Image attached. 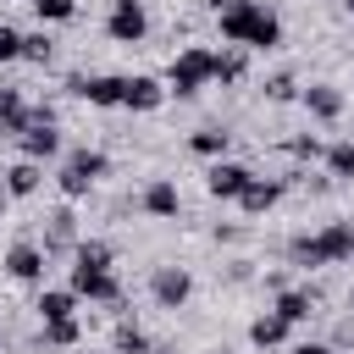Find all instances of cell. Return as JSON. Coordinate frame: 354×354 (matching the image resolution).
<instances>
[{"label": "cell", "mask_w": 354, "mask_h": 354, "mask_svg": "<svg viewBox=\"0 0 354 354\" xmlns=\"http://www.w3.org/2000/svg\"><path fill=\"white\" fill-rule=\"evenodd\" d=\"M288 354H332L326 343H299V348H288Z\"/></svg>", "instance_id": "33"}, {"label": "cell", "mask_w": 354, "mask_h": 354, "mask_svg": "<svg viewBox=\"0 0 354 354\" xmlns=\"http://www.w3.org/2000/svg\"><path fill=\"white\" fill-rule=\"evenodd\" d=\"M72 293L77 299H94V304H116L122 299V288H116L111 271H83V266H72Z\"/></svg>", "instance_id": "9"}, {"label": "cell", "mask_w": 354, "mask_h": 354, "mask_svg": "<svg viewBox=\"0 0 354 354\" xmlns=\"http://www.w3.org/2000/svg\"><path fill=\"white\" fill-rule=\"evenodd\" d=\"M66 88H72L77 100H88V105H105V111L122 105V77H83V72H77V77H66Z\"/></svg>", "instance_id": "10"}, {"label": "cell", "mask_w": 354, "mask_h": 354, "mask_svg": "<svg viewBox=\"0 0 354 354\" xmlns=\"http://www.w3.org/2000/svg\"><path fill=\"white\" fill-rule=\"evenodd\" d=\"M288 332H293V326H288L282 315H260V321L249 326V343H254V348H277V343H288Z\"/></svg>", "instance_id": "19"}, {"label": "cell", "mask_w": 354, "mask_h": 354, "mask_svg": "<svg viewBox=\"0 0 354 354\" xmlns=\"http://www.w3.org/2000/svg\"><path fill=\"white\" fill-rule=\"evenodd\" d=\"M249 177H254L249 166H238V160H216V166L205 171V188H210L216 199H238V194L249 188Z\"/></svg>", "instance_id": "8"}, {"label": "cell", "mask_w": 354, "mask_h": 354, "mask_svg": "<svg viewBox=\"0 0 354 354\" xmlns=\"http://www.w3.org/2000/svg\"><path fill=\"white\" fill-rule=\"evenodd\" d=\"M210 72H216V50H199V44H194V50H183V55L171 61L166 83H171V94L188 100V94H199V88L210 83Z\"/></svg>", "instance_id": "3"}, {"label": "cell", "mask_w": 354, "mask_h": 354, "mask_svg": "<svg viewBox=\"0 0 354 354\" xmlns=\"http://www.w3.org/2000/svg\"><path fill=\"white\" fill-rule=\"evenodd\" d=\"M33 11H39V22H66L77 11V0H33Z\"/></svg>", "instance_id": "28"}, {"label": "cell", "mask_w": 354, "mask_h": 354, "mask_svg": "<svg viewBox=\"0 0 354 354\" xmlns=\"http://www.w3.org/2000/svg\"><path fill=\"white\" fill-rule=\"evenodd\" d=\"M210 77H221V83H238V77H243V50H221Z\"/></svg>", "instance_id": "27"}, {"label": "cell", "mask_w": 354, "mask_h": 354, "mask_svg": "<svg viewBox=\"0 0 354 354\" xmlns=\"http://www.w3.org/2000/svg\"><path fill=\"white\" fill-rule=\"evenodd\" d=\"M33 310H39L44 321H72V310H77V293H72V288H44Z\"/></svg>", "instance_id": "16"}, {"label": "cell", "mask_w": 354, "mask_h": 354, "mask_svg": "<svg viewBox=\"0 0 354 354\" xmlns=\"http://www.w3.org/2000/svg\"><path fill=\"white\" fill-rule=\"evenodd\" d=\"M17 138H22V160H33V166L50 160V155H61V133H55V122H28Z\"/></svg>", "instance_id": "7"}, {"label": "cell", "mask_w": 354, "mask_h": 354, "mask_svg": "<svg viewBox=\"0 0 354 354\" xmlns=\"http://www.w3.org/2000/svg\"><path fill=\"white\" fill-rule=\"evenodd\" d=\"M6 199H11V194H6V183H0V210H6Z\"/></svg>", "instance_id": "34"}, {"label": "cell", "mask_w": 354, "mask_h": 354, "mask_svg": "<svg viewBox=\"0 0 354 354\" xmlns=\"http://www.w3.org/2000/svg\"><path fill=\"white\" fill-rule=\"evenodd\" d=\"M216 354H221V348H216Z\"/></svg>", "instance_id": "40"}, {"label": "cell", "mask_w": 354, "mask_h": 354, "mask_svg": "<svg viewBox=\"0 0 354 354\" xmlns=\"http://www.w3.org/2000/svg\"><path fill=\"white\" fill-rule=\"evenodd\" d=\"M72 266H83V271H111V243H77V249H72Z\"/></svg>", "instance_id": "22"}, {"label": "cell", "mask_w": 354, "mask_h": 354, "mask_svg": "<svg viewBox=\"0 0 354 354\" xmlns=\"http://www.w3.org/2000/svg\"><path fill=\"white\" fill-rule=\"evenodd\" d=\"M277 199H282V183H266V177H249V188L238 194V205H243V210H254V216H260V210H271Z\"/></svg>", "instance_id": "18"}, {"label": "cell", "mask_w": 354, "mask_h": 354, "mask_svg": "<svg viewBox=\"0 0 354 354\" xmlns=\"http://www.w3.org/2000/svg\"><path fill=\"white\" fill-rule=\"evenodd\" d=\"M188 149H194V155H210V160H221V155H227V133H221V127H199V133L188 138Z\"/></svg>", "instance_id": "21"}, {"label": "cell", "mask_w": 354, "mask_h": 354, "mask_svg": "<svg viewBox=\"0 0 354 354\" xmlns=\"http://www.w3.org/2000/svg\"><path fill=\"white\" fill-rule=\"evenodd\" d=\"M155 354H171V348H155Z\"/></svg>", "instance_id": "35"}, {"label": "cell", "mask_w": 354, "mask_h": 354, "mask_svg": "<svg viewBox=\"0 0 354 354\" xmlns=\"http://www.w3.org/2000/svg\"><path fill=\"white\" fill-rule=\"evenodd\" d=\"M50 55H55L50 33H22V61H50Z\"/></svg>", "instance_id": "26"}, {"label": "cell", "mask_w": 354, "mask_h": 354, "mask_svg": "<svg viewBox=\"0 0 354 354\" xmlns=\"http://www.w3.org/2000/svg\"><path fill=\"white\" fill-rule=\"evenodd\" d=\"M105 33H111L116 44H138V39L149 33L144 6H138V0H116V6H111V17H105Z\"/></svg>", "instance_id": "5"}, {"label": "cell", "mask_w": 354, "mask_h": 354, "mask_svg": "<svg viewBox=\"0 0 354 354\" xmlns=\"http://www.w3.org/2000/svg\"><path fill=\"white\" fill-rule=\"evenodd\" d=\"M310 304H315V293H310V288H282L271 315H282L288 326H299V321H310Z\"/></svg>", "instance_id": "14"}, {"label": "cell", "mask_w": 354, "mask_h": 354, "mask_svg": "<svg viewBox=\"0 0 354 354\" xmlns=\"http://www.w3.org/2000/svg\"><path fill=\"white\" fill-rule=\"evenodd\" d=\"M288 149H293V155H299V160H315V155H321V144H315V138H293V144H288Z\"/></svg>", "instance_id": "32"}, {"label": "cell", "mask_w": 354, "mask_h": 354, "mask_svg": "<svg viewBox=\"0 0 354 354\" xmlns=\"http://www.w3.org/2000/svg\"><path fill=\"white\" fill-rule=\"evenodd\" d=\"M348 144H354V138H348Z\"/></svg>", "instance_id": "39"}, {"label": "cell", "mask_w": 354, "mask_h": 354, "mask_svg": "<svg viewBox=\"0 0 354 354\" xmlns=\"http://www.w3.org/2000/svg\"><path fill=\"white\" fill-rule=\"evenodd\" d=\"M348 11H354V0H348Z\"/></svg>", "instance_id": "36"}, {"label": "cell", "mask_w": 354, "mask_h": 354, "mask_svg": "<svg viewBox=\"0 0 354 354\" xmlns=\"http://www.w3.org/2000/svg\"><path fill=\"white\" fill-rule=\"evenodd\" d=\"M61 243H72V210L50 216V249H61Z\"/></svg>", "instance_id": "29"}, {"label": "cell", "mask_w": 354, "mask_h": 354, "mask_svg": "<svg viewBox=\"0 0 354 354\" xmlns=\"http://www.w3.org/2000/svg\"><path fill=\"white\" fill-rule=\"evenodd\" d=\"M216 22H221V39L227 44H243V50H271L282 39L277 11H266L254 0H216Z\"/></svg>", "instance_id": "1"}, {"label": "cell", "mask_w": 354, "mask_h": 354, "mask_svg": "<svg viewBox=\"0 0 354 354\" xmlns=\"http://www.w3.org/2000/svg\"><path fill=\"white\" fill-rule=\"evenodd\" d=\"M6 271H11L17 282H39V277H44V249H39V243H11Z\"/></svg>", "instance_id": "13"}, {"label": "cell", "mask_w": 354, "mask_h": 354, "mask_svg": "<svg viewBox=\"0 0 354 354\" xmlns=\"http://www.w3.org/2000/svg\"><path fill=\"white\" fill-rule=\"evenodd\" d=\"M138 205H144L149 216H177V205H183V199H177V183H166V177H155V183L144 188V199H138Z\"/></svg>", "instance_id": "15"}, {"label": "cell", "mask_w": 354, "mask_h": 354, "mask_svg": "<svg viewBox=\"0 0 354 354\" xmlns=\"http://www.w3.org/2000/svg\"><path fill=\"white\" fill-rule=\"evenodd\" d=\"M149 293H155V304H160V310H177V304H188L194 277H188L183 266H160V271H155V282H149Z\"/></svg>", "instance_id": "6"}, {"label": "cell", "mask_w": 354, "mask_h": 354, "mask_svg": "<svg viewBox=\"0 0 354 354\" xmlns=\"http://www.w3.org/2000/svg\"><path fill=\"white\" fill-rule=\"evenodd\" d=\"M348 310H354V299H348Z\"/></svg>", "instance_id": "37"}, {"label": "cell", "mask_w": 354, "mask_h": 354, "mask_svg": "<svg viewBox=\"0 0 354 354\" xmlns=\"http://www.w3.org/2000/svg\"><path fill=\"white\" fill-rule=\"evenodd\" d=\"M299 100H304V111H310L315 122H337V116H343V94H337L332 83H310Z\"/></svg>", "instance_id": "12"}, {"label": "cell", "mask_w": 354, "mask_h": 354, "mask_svg": "<svg viewBox=\"0 0 354 354\" xmlns=\"http://www.w3.org/2000/svg\"><path fill=\"white\" fill-rule=\"evenodd\" d=\"M0 127H6V133H22V127H28V105H22L17 88H0Z\"/></svg>", "instance_id": "20"}, {"label": "cell", "mask_w": 354, "mask_h": 354, "mask_svg": "<svg viewBox=\"0 0 354 354\" xmlns=\"http://www.w3.org/2000/svg\"><path fill=\"white\" fill-rule=\"evenodd\" d=\"M39 183H44V171H39L33 160H17V166L6 171V194H11V199H28V194H39Z\"/></svg>", "instance_id": "17"}, {"label": "cell", "mask_w": 354, "mask_h": 354, "mask_svg": "<svg viewBox=\"0 0 354 354\" xmlns=\"http://www.w3.org/2000/svg\"><path fill=\"white\" fill-rule=\"evenodd\" d=\"M116 354H155V348H149V337H144L133 321H122V326H116Z\"/></svg>", "instance_id": "23"}, {"label": "cell", "mask_w": 354, "mask_h": 354, "mask_svg": "<svg viewBox=\"0 0 354 354\" xmlns=\"http://www.w3.org/2000/svg\"><path fill=\"white\" fill-rule=\"evenodd\" d=\"M326 171H332V177H354V144H348V138L326 149Z\"/></svg>", "instance_id": "25"}, {"label": "cell", "mask_w": 354, "mask_h": 354, "mask_svg": "<svg viewBox=\"0 0 354 354\" xmlns=\"http://www.w3.org/2000/svg\"><path fill=\"white\" fill-rule=\"evenodd\" d=\"M44 343L50 348H77V321H44Z\"/></svg>", "instance_id": "24"}, {"label": "cell", "mask_w": 354, "mask_h": 354, "mask_svg": "<svg viewBox=\"0 0 354 354\" xmlns=\"http://www.w3.org/2000/svg\"><path fill=\"white\" fill-rule=\"evenodd\" d=\"M166 100V88L155 77H122V111H155Z\"/></svg>", "instance_id": "11"}, {"label": "cell", "mask_w": 354, "mask_h": 354, "mask_svg": "<svg viewBox=\"0 0 354 354\" xmlns=\"http://www.w3.org/2000/svg\"><path fill=\"white\" fill-rule=\"evenodd\" d=\"M100 177H105V155H100V149H72V155L61 160V177H55V183H61L66 199H83Z\"/></svg>", "instance_id": "4"}, {"label": "cell", "mask_w": 354, "mask_h": 354, "mask_svg": "<svg viewBox=\"0 0 354 354\" xmlns=\"http://www.w3.org/2000/svg\"><path fill=\"white\" fill-rule=\"evenodd\" d=\"M288 254H293V266H304V271H310V266H337V260L354 254V221H326L321 232L293 238Z\"/></svg>", "instance_id": "2"}, {"label": "cell", "mask_w": 354, "mask_h": 354, "mask_svg": "<svg viewBox=\"0 0 354 354\" xmlns=\"http://www.w3.org/2000/svg\"><path fill=\"white\" fill-rule=\"evenodd\" d=\"M0 61H22V33L0 22Z\"/></svg>", "instance_id": "30"}, {"label": "cell", "mask_w": 354, "mask_h": 354, "mask_svg": "<svg viewBox=\"0 0 354 354\" xmlns=\"http://www.w3.org/2000/svg\"><path fill=\"white\" fill-rule=\"evenodd\" d=\"M266 94H271V100H293V94H299V83L282 72V77H271V83H266Z\"/></svg>", "instance_id": "31"}, {"label": "cell", "mask_w": 354, "mask_h": 354, "mask_svg": "<svg viewBox=\"0 0 354 354\" xmlns=\"http://www.w3.org/2000/svg\"><path fill=\"white\" fill-rule=\"evenodd\" d=\"M0 133H6V127H0Z\"/></svg>", "instance_id": "38"}]
</instances>
